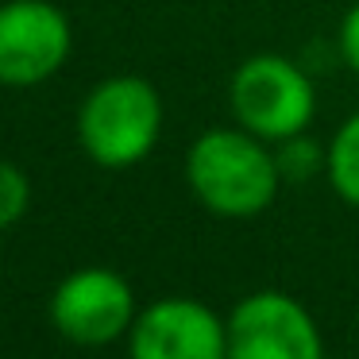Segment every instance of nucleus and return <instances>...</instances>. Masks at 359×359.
Listing matches in <instances>:
<instances>
[{
	"label": "nucleus",
	"instance_id": "obj_1",
	"mask_svg": "<svg viewBox=\"0 0 359 359\" xmlns=\"http://www.w3.org/2000/svg\"><path fill=\"white\" fill-rule=\"evenodd\" d=\"M186 186L209 212L248 220L274 205L282 166L271 143L248 128H209L186 151Z\"/></svg>",
	"mask_w": 359,
	"mask_h": 359
},
{
	"label": "nucleus",
	"instance_id": "obj_2",
	"mask_svg": "<svg viewBox=\"0 0 359 359\" xmlns=\"http://www.w3.org/2000/svg\"><path fill=\"white\" fill-rule=\"evenodd\" d=\"M163 97L147 78L116 74L97 81L78 109L81 151L101 170H128L155 151L163 135Z\"/></svg>",
	"mask_w": 359,
	"mask_h": 359
},
{
	"label": "nucleus",
	"instance_id": "obj_3",
	"mask_svg": "<svg viewBox=\"0 0 359 359\" xmlns=\"http://www.w3.org/2000/svg\"><path fill=\"white\" fill-rule=\"evenodd\" d=\"M228 104L240 128L266 143L302 135L317 116V89L297 62L282 55H251L228 81Z\"/></svg>",
	"mask_w": 359,
	"mask_h": 359
},
{
	"label": "nucleus",
	"instance_id": "obj_4",
	"mask_svg": "<svg viewBox=\"0 0 359 359\" xmlns=\"http://www.w3.org/2000/svg\"><path fill=\"white\" fill-rule=\"evenodd\" d=\"M140 305L135 290L112 266H78L50 294V325L74 348H104L128 340Z\"/></svg>",
	"mask_w": 359,
	"mask_h": 359
},
{
	"label": "nucleus",
	"instance_id": "obj_5",
	"mask_svg": "<svg viewBox=\"0 0 359 359\" xmlns=\"http://www.w3.org/2000/svg\"><path fill=\"white\" fill-rule=\"evenodd\" d=\"M74 50V27L50 0L0 4V86L32 89L50 81Z\"/></svg>",
	"mask_w": 359,
	"mask_h": 359
},
{
	"label": "nucleus",
	"instance_id": "obj_6",
	"mask_svg": "<svg viewBox=\"0 0 359 359\" xmlns=\"http://www.w3.org/2000/svg\"><path fill=\"white\" fill-rule=\"evenodd\" d=\"M228 359H325V336L297 297L255 290L228 313Z\"/></svg>",
	"mask_w": 359,
	"mask_h": 359
},
{
	"label": "nucleus",
	"instance_id": "obj_7",
	"mask_svg": "<svg viewBox=\"0 0 359 359\" xmlns=\"http://www.w3.org/2000/svg\"><path fill=\"white\" fill-rule=\"evenodd\" d=\"M128 359H228V317L197 297H158L135 317Z\"/></svg>",
	"mask_w": 359,
	"mask_h": 359
},
{
	"label": "nucleus",
	"instance_id": "obj_8",
	"mask_svg": "<svg viewBox=\"0 0 359 359\" xmlns=\"http://www.w3.org/2000/svg\"><path fill=\"white\" fill-rule=\"evenodd\" d=\"M325 174L344 205L359 209V112L336 128L332 143L325 151Z\"/></svg>",
	"mask_w": 359,
	"mask_h": 359
},
{
	"label": "nucleus",
	"instance_id": "obj_9",
	"mask_svg": "<svg viewBox=\"0 0 359 359\" xmlns=\"http://www.w3.org/2000/svg\"><path fill=\"white\" fill-rule=\"evenodd\" d=\"M32 209V182L12 158L0 155V232L27 217Z\"/></svg>",
	"mask_w": 359,
	"mask_h": 359
},
{
	"label": "nucleus",
	"instance_id": "obj_10",
	"mask_svg": "<svg viewBox=\"0 0 359 359\" xmlns=\"http://www.w3.org/2000/svg\"><path fill=\"white\" fill-rule=\"evenodd\" d=\"M278 166H282V178H290V182H305V178H313V174L325 170V155H320L317 143L305 140V132H302V135H294V140L282 143Z\"/></svg>",
	"mask_w": 359,
	"mask_h": 359
},
{
	"label": "nucleus",
	"instance_id": "obj_11",
	"mask_svg": "<svg viewBox=\"0 0 359 359\" xmlns=\"http://www.w3.org/2000/svg\"><path fill=\"white\" fill-rule=\"evenodd\" d=\"M336 43H340V58L351 66V70L359 74V0L351 4L348 12H344L340 20V35H336Z\"/></svg>",
	"mask_w": 359,
	"mask_h": 359
}]
</instances>
